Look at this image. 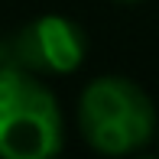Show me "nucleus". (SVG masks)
I'll use <instances>...</instances> for the list:
<instances>
[{"mask_svg":"<svg viewBox=\"0 0 159 159\" xmlns=\"http://www.w3.org/2000/svg\"><path fill=\"white\" fill-rule=\"evenodd\" d=\"M156 104L133 78H91L78 98V130L101 156H133L156 136Z\"/></svg>","mask_w":159,"mask_h":159,"instance_id":"nucleus-1","label":"nucleus"},{"mask_svg":"<svg viewBox=\"0 0 159 159\" xmlns=\"http://www.w3.org/2000/svg\"><path fill=\"white\" fill-rule=\"evenodd\" d=\"M114 3H124V7H130V3H143V0H114Z\"/></svg>","mask_w":159,"mask_h":159,"instance_id":"nucleus-4","label":"nucleus"},{"mask_svg":"<svg viewBox=\"0 0 159 159\" xmlns=\"http://www.w3.org/2000/svg\"><path fill=\"white\" fill-rule=\"evenodd\" d=\"M88 55V36L68 16H36L7 42H0V62L26 68L33 75H71Z\"/></svg>","mask_w":159,"mask_h":159,"instance_id":"nucleus-3","label":"nucleus"},{"mask_svg":"<svg viewBox=\"0 0 159 159\" xmlns=\"http://www.w3.org/2000/svg\"><path fill=\"white\" fill-rule=\"evenodd\" d=\"M65 117L39 75L0 62V159H59Z\"/></svg>","mask_w":159,"mask_h":159,"instance_id":"nucleus-2","label":"nucleus"},{"mask_svg":"<svg viewBox=\"0 0 159 159\" xmlns=\"http://www.w3.org/2000/svg\"><path fill=\"white\" fill-rule=\"evenodd\" d=\"M133 159H156V156H133Z\"/></svg>","mask_w":159,"mask_h":159,"instance_id":"nucleus-5","label":"nucleus"}]
</instances>
